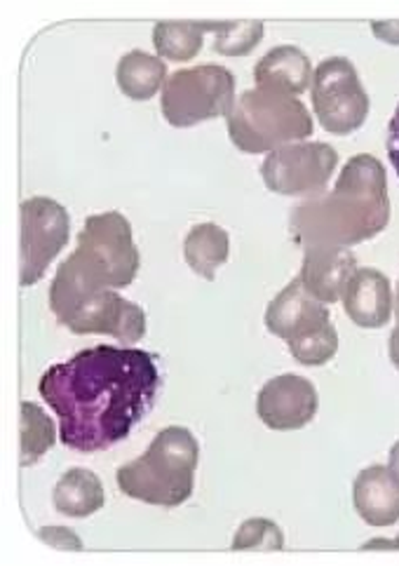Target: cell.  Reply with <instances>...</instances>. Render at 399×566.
Here are the masks:
<instances>
[{"label": "cell", "instance_id": "obj_27", "mask_svg": "<svg viewBox=\"0 0 399 566\" xmlns=\"http://www.w3.org/2000/svg\"><path fill=\"white\" fill-rule=\"evenodd\" d=\"M371 31L378 41L399 45V22H371Z\"/></svg>", "mask_w": 399, "mask_h": 566}, {"label": "cell", "instance_id": "obj_32", "mask_svg": "<svg viewBox=\"0 0 399 566\" xmlns=\"http://www.w3.org/2000/svg\"><path fill=\"white\" fill-rule=\"evenodd\" d=\"M395 548H397V551H399V536H397V538H395Z\"/></svg>", "mask_w": 399, "mask_h": 566}, {"label": "cell", "instance_id": "obj_5", "mask_svg": "<svg viewBox=\"0 0 399 566\" xmlns=\"http://www.w3.org/2000/svg\"><path fill=\"white\" fill-rule=\"evenodd\" d=\"M228 137L242 154L273 150L306 142L313 135V116L294 94L271 85L244 90L225 116Z\"/></svg>", "mask_w": 399, "mask_h": 566}, {"label": "cell", "instance_id": "obj_29", "mask_svg": "<svg viewBox=\"0 0 399 566\" xmlns=\"http://www.w3.org/2000/svg\"><path fill=\"white\" fill-rule=\"evenodd\" d=\"M363 551H397V548H395V541L374 538V541H367V543L363 545Z\"/></svg>", "mask_w": 399, "mask_h": 566}, {"label": "cell", "instance_id": "obj_11", "mask_svg": "<svg viewBox=\"0 0 399 566\" xmlns=\"http://www.w3.org/2000/svg\"><path fill=\"white\" fill-rule=\"evenodd\" d=\"M317 390L298 374H282L259 390L256 413L271 430H301L317 413Z\"/></svg>", "mask_w": 399, "mask_h": 566}, {"label": "cell", "instance_id": "obj_31", "mask_svg": "<svg viewBox=\"0 0 399 566\" xmlns=\"http://www.w3.org/2000/svg\"><path fill=\"white\" fill-rule=\"evenodd\" d=\"M395 315H397V325H399V282H397V292H395Z\"/></svg>", "mask_w": 399, "mask_h": 566}, {"label": "cell", "instance_id": "obj_10", "mask_svg": "<svg viewBox=\"0 0 399 566\" xmlns=\"http://www.w3.org/2000/svg\"><path fill=\"white\" fill-rule=\"evenodd\" d=\"M73 334H106L123 346L137 344L146 334V313L141 306L123 298L116 290H104L85 298L64 319Z\"/></svg>", "mask_w": 399, "mask_h": 566}, {"label": "cell", "instance_id": "obj_16", "mask_svg": "<svg viewBox=\"0 0 399 566\" xmlns=\"http://www.w3.org/2000/svg\"><path fill=\"white\" fill-rule=\"evenodd\" d=\"M313 75L311 56L296 45H277L265 52L254 66L256 85L280 87L294 97L313 87Z\"/></svg>", "mask_w": 399, "mask_h": 566}, {"label": "cell", "instance_id": "obj_4", "mask_svg": "<svg viewBox=\"0 0 399 566\" xmlns=\"http://www.w3.org/2000/svg\"><path fill=\"white\" fill-rule=\"evenodd\" d=\"M200 444L188 428L169 426L135 461L118 468L116 482L129 499L177 507L193 494Z\"/></svg>", "mask_w": 399, "mask_h": 566}, {"label": "cell", "instance_id": "obj_3", "mask_svg": "<svg viewBox=\"0 0 399 566\" xmlns=\"http://www.w3.org/2000/svg\"><path fill=\"white\" fill-rule=\"evenodd\" d=\"M141 256L132 226L120 212L85 219L78 248L56 269L50 285V308L62 319L85 298L104 290H125L135 282Z\"/></svg>", "mask_w": 399, "mask_h": 566}, {"label": "cell", "instance_id": "obj_15", "mask_svg": "<svg viewBox=\"0 0 399 566\" xmlns=\"http://www.w3.org/2000/svg\"><path fill=\"white\" fill-rule=\"evenodd\" d=\"M353 503L369 526H392L399 522V484L384 465H369L355 478Z\"/></svg>", "mask_w": 399, "mask_h": 566}, {"label": "cell", "instance_id": "obj_25", "mask_svg": "<svg viewBox=\"0 0 399 566\" xmlns=\"http://www.w3.org/2000/svg\"><path fill=\"white\" fill-rule=\"evenodd\" d=\"M38 538L60 551H83V541L78 534H73L66 526H45V530L38 532Z\"/></svg>", "mask_w": 399, "mask_h": 566}, {"label": "cell", "instance_id": "obj_14", "mask_svg": "<svg viewBox=\"0 0 399 566\" xmlns=\"http://www.w3.org/2000/svg\"><path fill=\"white\" fill-rule=\"evenodd\" d=\"M395 296L388 275L376 269H357L344 292L346 315L357 327L378 329L390 323Z\"/></svg>", "mask_w": 399, "mask_h": 566}, {"label": "cell", "instance_id": "obj_23", "mask_svg": "<svg viewBox=\"0 0 399 566\" xmlns=\"http://www.w3.org/2000/svg\"><path fill=\"white\" fill-rule=\"evenodd\" d=\"M263 22L259 19H244V22H221L217 33L214 50L225 56H242L250 54L263 38Z\"/></svg>", "mask_w": 399, "mask_h": 566}, {"label": "cell", "instance_id": "obj_21", "mask_svg": "<svg viewBox=\"0 0 399 566\" xmlns=\"http://www.w3.org/2000/svg\"><path fill=\"white\" fill-rule=\"evenodd\" d=\"M19 436H22V468L41 461L56 442V428L48 413L35 402H22L19 407Z\"/></svg>", "mask_w": 399, "mask_h": 566}, {"label": "cell", "instance_id": "obj_8", "mask_svg": "<svg viewBox=\"0 0 399 566\" xmlns=\"http://www.w3.org/2000/svg\"><path fill=\"white\" fill-rule=\"evenodd\" d=\"M19 285L31 287L48 271L71 235V217L66 207L52 198H29L19 205Z\"/></svg>", "mask_w": 399, "mask_h": 566}, {"label": "cell", "instance_id": "obj_30", "mask_svg": "<svg viewBox=\"0 0 399 566\" xmlns=\"http://www.w3.org/2000/svg\"><path fill=\"white\" fill-rule=\"evenodd\" d=\"M390 360L399 369V325L390 334Z\"/></svg>", "mask_w": 399, "mask_h": 566}, {"label": "cell", "instance_id": "obj_24", "mask_svg": "<svg viewBox=\"0 0 399 566\" xmlns=\"http://www.w3.org/2000/svg\"><path fill=\"white\" fill-rule=\"evenodd\" d=\"M284 536L273 520L252 517L240 524L233 538V551H282Z\"/></svg>", "mask_w": 399, "mask_h": 566}, {"label": "cell", "instance_id": "obj_13", "mask_svg": "<svg viewBox=\"0 0 399 566\" xmlns=\"http://www.w3.org/2000/svg\"><path fill=\"white\" fill-rule=\"evenodd\" d=\"M355 271L357 259L348 248L317 244V248L303 250V266L298 277L311 296L329 306L336 304L338 298H344Z\"/></svg>", "mask_w": 399, "mask_h": 566}, {"label": "cell", "instance_id": "obj_19", "mask_svg": "<svg viewBox=\"0 0 399 566\" xmlns=\"http://www.w3.org/2000/svg\"><path fill=\"white\" fill-rule=\"evenodd\" d=\"M116 81L125 97L146 102L156 97L158 90L167 83V66L156 54L144 50H132L118 62Z\"/></svg>", "mask_w": 399, "mask_h": 566}, {"label": "cell", "instance_id": "obj_22", "mask_svg": "<svg viewBox=\"0 0 399 566\" xmlns=\"http://www.w3.org/2000/svg\"><path fill=\"white\" fill-rule=\"evenodd\" d=\"M287 346H290L296 363L306 365V367H319V365H327L336 355L338 334H336V327L332 323H327L308 334L294 338V342H290Z\"/></svg>", "mask_w": 399, "mask_h": 566}, {"label": "cell", "instance_id": "obj_1", "mask_svg": "<svg viewBox=\"0 0 399 566\" xmlns=\"http://www.w3.org/2000/svg\"><path fill=\"white\" fill-rule=\"evenodd\" d=\"M38 390L60 417L64 447L94 454L123 442L160 390L156 357L139 348L97 346L52 365Z\"/></svg>", "mask_w": 399, "mask_h": 566}, {"label": "cell", "instance_id": "obj_20", "mask_svg": "<svg viewBox=\"0 0 399 566\" xmlns=\"http://www.w3.org/2000/svg\"><path fill=\"white\" fill-rule=\"evenodd\" d=\"M219 29L221 22H158L154 27V45L165 60L188 62L202 50L204 33H219Z\"/></svg>", "mask_w": 399, "mask_h": 566}, {"label": "cell", "instance_id": "obj_6", "mask_svg": "<svg viewBox=\"0 0 399 566\" xmlns=\"http://www.w3.org/2000/svg\"><path fill=\"white\" fill-rule=\"evenodd\" d=\"M162 116L175 127L225 118L235 106V75L219 64L181 69L162 87Z\"/></svg>", "mask_w": 399, "mask_h": 566}, {"label": "cell", "instance_id": "obj_18", "mask_svg": "<svg viewBox=\"0 0 399 566\" xmlns=\"http://www.w3.org/2000/svg\"><path fill=\"white\" fill-rule=\"evenodd\" d=\"M228 254H231V238L212 221L193 226L183 240L186 263L204 280L217 277V271L228 261Z\"/></svg>", "mask_w": 399, "mask_h": 566}, {"label": "cell", "instance_id": "obj_9", "mask_svg": "<svg viewBox=\"0 0 399 566\" xmlns=\"http://www.w3.org/2000/svg\"><path fill=\"white\" fill-rule=\"evenodd\" d=\"M336 165L338 154L334 146L325 142H296L265 156L261 177L273 193L306 200L325 193Z\"/></svg>", "mask_w": 399, "mask_h": 566}, {"label": "cell", "instance_id": "obj_17", "mask_svg": "<svg viewBox=\"0 0 399 566\" xmlns=\"http://www.w3.org/2000/svg\"><path fill=\"white\" fill-rule=\"evenodd\" d=\"M104 501V484L87 468H71L52 492L54 511L73 520H83L102 511Z\"/></svg>", "mask_w": 399, "mask_h": 566}, {"label": "cell", "instance_id": "obj_7", "mask_svg": "<svg viewBox=\"0 0 399 566\" xmlns=\"http://www.w3.org/2000/svg\"><path fill=\"white\" fill-rule=\"evenodd\" d=\"M313 111L329 135H350L369 116V94L346 56H329L313 75Z\"/></svg>", "mask_w": 399, "mask_h": 566}, {"label": "cell", "instance_id": "obj_12", "mask_svg": "<svg viewBox=\"0 0 399 566\" xmlns=\"http://www.w3.org/2000/svg\"><path fill=\"white\" fill-rule=\"evenodd\" d=\"M327 323H332L329 306L311 296L298 275L265 308V327L287 344Z\"/></svg>", "mask_w": 399, "mask_h": 566}, {"label": "cell", "instance_id": "obj_2", "mask_svg": "<svg viewBox=\"0 0 399 566\" xmlns=\"http://www.w3.org/2000/svg\"><path fill=\"white\" fill-rule=\"evenodd\" d=\"M390 221L384 163L359 154L338 175L334 191L301 200L290 214V233L298 248H350L386 231Z\"/></svg>", "mask_w": 399, "mask_h": 566}, {"label": "cell", "instance_id": "obj_26", "mask_svg": "<svg viewBox=\"0 0 399 566\" xmlns=\"http://www.w3.org/2000/svg\"><path fill=\"white\" fill-rule=\"evenodd\" d=\"M386 146H388V158H390L395 172L399 177V104H397L392 118L388 123V142H386Z\"/></svg>", "mask_w": 399, "mask_h": 566}, {"label": "cell", "instance_id": "obj_28", "mask_svg": "<svg viewBox=\"0 0 399 566\" xmlns=\"http://www.w3.org/2000/svg\"><path fill=\"white\" fill-rule=\"evenodd\" d=\"M388 470L392 480L399 484V440L395 442V447L390 449V459H388Z\"/></svg>", "mask_w": 399, "mask_h": 566}]
</instances>
